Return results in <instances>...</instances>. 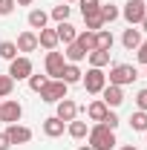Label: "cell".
<instances>
[{"mask_svg": "<svg viewBox=\"0 0 147 150\" xmlns=\"http://www.w3.org/2000/svg\"><path fill=\"white\" fill-rule=\"evenodd\" d=\"M98 12H101V18H104V23H112V20H115L118 15H121V12H118V9H115L112 3H107V6H101Z\"/></svg>", "mask_w": 147, "mask_h": 150, "instance_id": "cell-28", "label": "cell"}, {"mask_svg": "<svg viewBox=\"0 0 147 150\" xmlns=\"http://www.w3.org/2000/svg\"><path fill=\"white\" fill-rule=\"evenodd\" d=\"M46 81H52V78H46V75H29V87H32L35 93H40V90L46 87Z\"/></svg>", "mask_w": 147, "mask_h": 150, "instance_id": "cell-30", "label": "cell"}, {"mask_svg": "<svg viewBox=\"0 0 147 150\" xmlns=\"http://www.w3.org/2000/svg\"><path fill=\"white\" fill-rule=\"evenodd\" d=\"M144 75H147V72H144Z\"/></svg>", "mask_w": 147, "mask_h": 150, "instance_id": "cell-44", "label": "cell"}, {"mask_svg": "<svg viewBox=\"0 0 147 150\" xmlns=\"http://www.w3.org/2000/svg\"><path fill=\"white\" fill-rule=\"evenodd\" d=\"M84 58H87V52H84V49L72 40V43L66 46V61H69V64H78V61H84Z\"/></svg>", "mask_w": 147, "mask_h": 150, "instance_id": "cell-25", "label": "cell"}, {"mask_svg": "<svg viewBox=\"0 0 147 150\" xmlns=\"http://www.w3.org/2000/svg\"><path fill=\"white\" fill-rule=\"evenodd\" d=\"M52 18H55L58 23H64V20L69 18V6H55V9H52Z\"/></svg>", "mask_w": 147, "mask_h": 150, "instance_id": "cell-33", "label": "cell"}, {"mask_svg": "<svg viewBox=\"0 0 147 150\" xmlns=\"http://www.w3.org/2000/svg\"><path fill=\"white\" fill-rule=\"evenodd\" d=\"M130 124H133V130H141V133H144L147 130V112L144 110L133 112V115H130Z\"/></svg>", "mask_w": 147, "mask_h": 150, "instance_id": "cell-27", "label": "cell"}, {"mask_svg": "<svg viewBox=\"0 0 147 150\" xmlns=\"http://www.w3.org/2000/svg\"><path fill=\"white\" fill-rule=\"evenodd\" d=\"M136 58H139V64H144V67H147V40H141V46H139Z\"/></svg>", "mask_w": 147, "mask_h": 150, "instance_id": "cell-36", "label": "cell"}, {"mask_svg": "<svg viewBox=\"0 0 147 150\" xmlns=\"http://www.w3.org/2000/svg\"><path fill=\"white\" fill-rule=\"evenodd\" d=\"M136 78H139V72H136V67H130V64H115L110 69V84H115V87L133 84Z\"/></svg>", "mask_w": 147, "mask_h": 150, "instance_id": "cell-3", "label": "cell"}, {"mask_svg": "<svg viewBox=\"0 0 147 150\" xmlns=\"http://www.w3.org/2000/svg\"><path fill=\"white\" fill-rule=\"evenodd\" d=\"M75 43H78V46H81V49L90 55L92 49H95V32H81V35L75 38Z\"/></svg>", "mask_w": 147, "mask_h": 150, "instance_id": "cell-22", "label": "cell"}, {"mask_svg": "<svg viewBox=\"0 0 147 150\" xmlns=\"http://www.w3.org/2000/svg\"><path fill=\"white\" fill-rule=\"evenodd\" d=\"M18 3H20V6H29V3H32V0H18Z\"/></svg>", "mask_w": 147, "mask_h": 150, "instance_id": "cell-39", "label": "cell"}, {"mask_svg": "<svg viewBox=\"0 0 147 150\" xmlns=\"http://www.w3.org/2000/svg\"><path fill=\"white\" fill-rule=\"evenodd\" d=\"M55 32H58V40H64L66 46H69V43H72L75 38H78L75 26H72V23H66V20H64V23H58V26H55Z\"/></svg>", "mask_w": 147, "mask_h": 150, "instance_id": "cell-15", "label": "cell"}, {"mask_svg": "<svg viewBox=\"0 0 147 150\" xmlns=\"http://www.w3.org/2000/svg\"><path fill=\"white\" fill-rule=\"evenodd\" d=\"M107 64H110V52H104V49H92L90 52V67L101 69V67H107Z\"/></svg>", "mask_w": 147, "mask_h": 150, "instance_id": "cell-21", "label": "cell"}, {"mask_svg": "<svg viewBox=\"0 0 147 150\" xmlns=\"http://www.w3.org/2000/svg\"><path fill=\"white\" fill-rule=\"evenodd\" d=\"M98 124H104V127H110V130H115V127L121 124V118H118L115 112H110V110H107V115H104V121H98Z\"/></svg>", "mask_w": 147, "mask_h": 150, "instance_id": "cell-32", "label": "cell"}, {"mask_svg": "<svg viewBox=\"0 0 147 150\" xmlns=\"http://www.w3.org/2000/svg\"><path fill=\"white\" fill-rule=\"evenodd\" d=\"M136 104H139V110L147 112V90H139V95H136Z\"/></svg>", "mask_w": 147, "mask_h": 150, "instance_id": "cell-35", "label": "cell"}, {"mask_svg": "<svg viewBox=\"0 0 147 150\" xmlns=\"http://www.w3.org/2000/svg\"><path fill=\"white\" fill-rule=\"evenodd\" d=\"M15 46H18V52H35L37 49V35L35 32H20Z\"/></svg>", "mask_w": 147, "mask_h": 150, "instance_id": "cell-13", "label": "cell"}, {"mask_svg": "<svg viewBox=\"0 0 147 150\" xmlns=\"http://www.w3.org/2000/svg\"><path fill=\"white\" fill-rule=\"evenodd\" d=\"M84 23H87V32H98L104 26V18L101 12H92V15H84Z\"/></svg>", "mask_w": 147, "mask_h": 150, "instance_id": "cell-23", "label": "cell"}, {"mask_svg": "<svg viewBox=\"0 0 147 150\" xmlns=\"http://www.w3.org/2000/svg\"><path fill=\"white\" fill-rule=\"evenodd\" d=\"M81 3V15H92V12H98L101 9V3L98 0H78Z\"/></svg>", "mask_w": 147, "mask_h": 150, "instance_id": "cell-31", "label": "cell"}, {"mask_svg": "<svg viewBox=\"0 0 147 150\" xmlns=\"http://www.w3.org/2000/svg\"><path fill=\"white\" fill-rule=\"evenodd\" d=\"M101 93H104V98H101V101H104L107 107H118V104L124 101V90H121V87H115V84H110V87H104Z\"/></svg>", "mask_w": 147, "mask_h": 150, "instance_id": "cell-11", "label": "cell"}, {"mask_svg": "<svg viewBox=\"0 0 147 150\" xmlns=\"http://www.w3.org/2000/svg\"><path fill=\"white\" fill-rule=\"evenodd\" d=\"M81 78H84V72H81L75 64H66V67H64V72H61V81H64V84H78Z\"/></svg>", "mask_w": 147, "mask_h": 150, "instance_id": "cell-17", "label": "cell"}, {"mask_svg": "<svg viewBox=\"0 0 147 150\" xmlns=\"http://www.w3.org/2000/svg\"><path fill=\"white\" fill-rule=\"evenodd\" d=\"M15 90V81L9 78V75H0V98H9Z\"/></svg>", "mask_w": 147, "mask_h": 150, "instance_id": "cell-29", "label": "cell"}, {"mask_svg": "<svg viewBox=\"0 0 147 150\" xmlns=\"http://www.w3.org/2000/svg\"><path fill=\"white\" fill-rule=\"evenodd\" d=\"M12 147V142H9V136L6 133H0V150H9Z\"/></svg>", "mask_w": 147, "mask_h": 150, "instance_id": "cell-37", "label": "cell"}, {"mask_svg": "<svg viewBox=\"0 0 147 150\" xmlns=\"http://www.w3.org/2000/svg\"><path fill=\"white\" fill-rule=\"evenodd\" d=\"M81 81H84L87 93H92V95H98L104 87H107V75L101 72V69H95V67H90V69H87V75H84Z\"/></svg>", "mask_w": 147, "mask_h": 150, "instance_id": "cell-4", "label": "cell"}, {"mask_svg": "<svg viewBox=\"0 0 147 150\" xmlns=\"http://www.w3.org/2000/svg\"><path fill=\"white\" fill-rule=\"evenodd\" d=\"M124 150H136V147H133V144H127V147H124Z\"/></svg>", "mask_w": 147, "mask_h": 150, "instance_id": "cell-40", "label": "cell"}, {"mask_svg": "<svg viewBox=\"0 0 147 150\" xmlns=\"http://www.w3.org/2000/svg\"><path fill=\"white\" fill-rule=\"evenodd\" d=\"M66 87L69 84H64V81H46V87L40 90V98L46 104H58L61 98H66Z\"/></svg>", "mask_w": 147, "mask_h": 150, "instance_id": "cell-5", "label": "cell"}, {"mask_svg": "<svg viewBox=\"0 0 147 150\" xmlns=\"http://www.w3.org/2000/svg\"><path fill=\"white\" fill-rule=\"evenodd\" d=\"M121 15H124V20H127L130 26H136V23L141 26V20H144V15H147V3L144 0H130Z\"/></svg>", "mask_w": 147, "mask_h": 150, "instance_id": "cell-6", "label": "cell"}, {"mask_svg": "<svg viewBox=\"0 0 147 150\" xmlns=\"http://www.w3.org/2000/svg\"><path fill=\"white\" fill-rule=\"evenodd\" d=\"M81 150H92V147H87V144H84V147H81Z\"/></svg>", "mask_w": 147, "mask_h": 150, "instance_id": "cell-42", "label": "cell"}, {"mask_svg": "<svg viewBox=\"0 0 147 150\" xmlns=\"http://www.w3.org/2000/svg\"><path fill=\"white\" fill-rule=\"evenodd\" d=\"M64 67H66V61H64V52H46V75L52 78V81H61V72H64Z\"/></svg>", "mask_w": 147, "mask_h": 150, "instance_id": "cell-7", "label": "cell"}, {"mask_svg": "<svg viewBox=\"0 0 147 150\" xmlns=\"http://www.w3.org/2000/svg\"><path fill=\"white\" fill-rule=\"evenodd\" d=\"M20 115H23V107H20L15 98H9V101L0 104V121H6V124H18Z\"/></svg>", "mask_w": 147, "mask_h": 150, "instance_id": "cell-8", "label": "cell"}, {"mask_svg": "<svg viewBox=\"0 0 147 150\" xmlns=\"http://www.w3.org/2000/svg\"><path fill=\"white\" fill-rule=\"evenodd\" d=\"M144 133H147V130H144Z\"/></svg>", "mask_w": 147, "mask_h": 150, "instance_id": "cell-43", "label": "cell"}, {"mask_svg": "<svg viewBox=\"0 0 147 150\" xmlns=\"http://www.w3.org/2000/svg\"><path fill=\"white\" fill-rule=\"evenodd\" d=\"M0 58L15 61V58H18V46H15L12 40H0Z\"/></svg>", "mask_w": 147, "mask_h": 150, "instance_id": "cell-26", "label": "cell"}, {"mask_svg": "<svg viewBox=\"0 0 147 150\" xmlns=\"http://www.w3.org/2000/svg\"><path fill=\"white\" fill-rule=\"evenodd\" d=\"M46 20H49V15L43 9H32L29 12V26L32 29H46Z\"/></svg>", "mask_w": 147, "mask_h": 150, "instance_id": "cell-20", "label": "cell"}, {"mask_svg": "<svg viewBox=\"0 0 147 150\" xmlns=\"http://www.w3.org/2000/svg\"><path fill=\"white\" fill-rule=\"evenodd\" d=\"M141 29H144V32H147V15H144V20H141Z\"/></svg>", "mask_w": 147, "mask_h": 150, "instance_id": "cell-38", "label": "cell"}, {"mask_svg": "<svg viewBox=\"0 0 147 150\" xmlns=\"http://www.w3.org/2000/svg\"><path fill=\"white\" fill-rule=\"evenodd\" d=\"M15 6H18L15 0H0V15H12V12H15Z\"/></svg>", "mask_w": 147, "mask_h": 150, "instance_id": "cell-34", "label": "cell"}, {"mask_svg": "<svg viewBox=\"0 0 147 150\" xmlns=\"http://www.w3.org/2000/svg\"><path fill=\"white\" fill-rule=\"evenodd\" d=\"M9 78L12 81H29V75H32V61L26 55H18L15 61H9Z\"/></svg>", "mask_w": 147, "mask_h": 150, "instance_id": "cell-2", "label": "cell"}, {"mask_svg": "<svg viewBox=\"0 0 147 150\" xmlns=\"http://www.w3.org/2000/svg\"><path fill=\"white\" fill-rule=\"evenodd\" d=\"M75 115H78V104H75L72 98H61L58 101V118L69 124V121H75Z\"/></svg>", "mask_w": 147, "mask_h": 150, "instance_id": "cell-10", "label": "cell"}, {"mask_svg": "<svg viewBox=\"0 0 147 150\" xmlns=\"http://www.w3.org/2000/svg\"><path fill=\"white\" fill-rule=\"evenodd\" d=\"M64 130H66V121H61L58 115H52V118H46V121H43V133H46L49 139L64 136Z\"/></svg>", "mask_w": 147, "mask_h": 150, "instance_id": "cell-12", "label": "cell"}, {"mask_svg": "<svg viewBox=\"0 0 147 150\" xmlns=\"http://www.w3.org/2000/svg\"><path fill=\"white\" fill-rule=\"evenodd\" d=\"M121 43H124V46H127V49H139V46H141V32H139V29H133V26H130L127 32H124V35H121Z\"/></svg>", "mask_w": 147, "mask_h": 150, "instance_id": "cell-16", "label": "cell"}, {"mask_svg": "<svg viewBox=\"0 0 147 150\" xmlns=\"http://www.w3.org/2000/svg\"><path fill=\"white\" fill-rule=\"evenodd\" d=\"M6 136H9L12 144H26V142H32V130L23 127V124H9V127H6Z\"/></svg>", "mask_w": 147, "mask_h": 150, "instance_id": "cell-9", "label": "cell"}, {"mask_svg": "<svg viewBox=\"0 0 147 150\" xmlns=\"http://www.w3.org/2000/svg\"><path fill=\"white\" fill-rule=\"evenodd\" d=\"M64 3H78V0H64Z\"/></svg>", "mask_w": 147, "mask_h": 150, "instance_id": "cell-41", "label": "cell"}, {"mask_svg": "<svg viewBox=\"0 0 147 150\" xmlns=\"http://www.w3.org/2000/svg\"><path fill=\"white\" fill-rule=\"evenodd\" d=\"M95 49H104V52H110V49H112V32H107V29H98V32H95Z\"/></svg>", "mask_w": 147, "mask_h": 150, "instance_id": "cell-18", "label": "cell"}, {"mask_svg": "<svg viewBox=\"0 0 147 150\" xmlns=\"http://www.w3.org/2000/svg\"><path fill=\"white\" fill-rule=\"evenodd\" d=\"M58 43H61V40H58V32H55V29H40V35H37V46H43V49L52 52Z\"/></svg>", "mask_w": 147, "mask_h": 150, "instance_id": "cell-14", "label": "cell"}, {"mask_svg": "<svg viewBox=\"0 0 147 150\" xmlns=\"http://www.w3.org/2000/svg\"><path fill=\"white\" fill-rule=\"evenodd\" d=\"M66 130H69L72 139H84V136L90 133V127H87V121H69V124H66Z\"/></svg>", "mask_w": 147, "mask_h": 150, "instance_id": "cell-24", "label": "cell"}, {"mask_svg": "<svg viewBox=\"0 0 147 150\" xmlns=\"http://www.w3.org/2000/svg\"><path fill=\"white\" fill-rule=\"evenodd\" d=\"M107 110H110V107H107L104 101H92L90 107H87V115H90L92 121H104V115H107Z\"/></svg>", "mask_w": 147, "mask_h": 150, "instance_id": "cell-19", "label": "cell"}, {"mask_svg": "<svg viewBox=\"0 0 147 150\" xmlns=\"http://www.w3.org/2000/svg\"><path fill=\"white\" fill-rule=\"evenodd\" d=\"M87 136H90V147L92 150H112V147H115V130L104 127V124L90 127Z\"/></svg>", "mask_w": 147, "mask_h": 150, "instance_id": "cell-1", "label": "cell"}]
</instances>
